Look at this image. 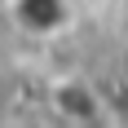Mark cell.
I'll use <instances>...</instances> for the list:
<instances>
[{
	"mask_svg": "<svg viewBox=\"0 0 128 128\" xmlns=\"http://www.w3.org/2000/svg\"><path fill=\"white\" fill-rule=\"evenodd\" d=\"M9 18L22 26L26 36H58L66 22H71V9L66 0H13L9 4Z\"/></svg>",
	"mask_w": 128,
	"mask_h": 128,
	"instance_id": "cell-1",
	"label": "cell"
},
{
	"mask_svg": "<svg viewBox=\"0 0 128 128\" xmlns=\"http://www.w3.org/2000/svg\"><path fill=\"white\" fill-rule=\"evenodd\" d=\"M124 26H128V0H124Z\"/></svg>",
	"mask_w": 128,
	"mask_h": 128,
	"instance_id": "cell-2",
	"label": "cell"
}]
</instances>
